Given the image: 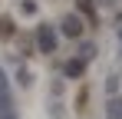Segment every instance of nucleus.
<instances>
[{
  "label": "nucleus",
  "instance_id": "1",
  "mask_svg": "<svg viewBox=\"0 0 122 119\" xmlns=\"http://www.w3.org/2000/svg\"><path fill=\"white\" fill-rule=\"evenodd\" d=\"M63 33H66V37H79L82 33V20L79 17H66L63 20Z\"/></svg>",
  "mask_w": 122,
  "mask_h": 119
},
{
  "label": "nucleus",
  "instance_id": "2",
  "mask_svg": "<svg viewBox=\"0 0 122 119\" xmlns=\"http://www.w3.org/2000/svg\"><path fill=\"white\" fill-rule=\"evenodd\" d=\"M7 37H13V20L0 17V40H7Z\"/></svg>",
  "mask_w": 122,
  "mask_h": 119
},
{
  "label": "nucleus",
  "instance_id": "3",
  "mask_svg": "<svg viewBox=\"0 0 122 119\" xmlns=\"http://www.w3.org/2000/svg\"><path fill=\"white\" fill-rule=\"evenodd\" d=\"M79 73H82V63H76V60L66 63V76H79Z\"/></svg>",
  "mask_w": 122,
  "mask_h": 119
}]
</instances>
